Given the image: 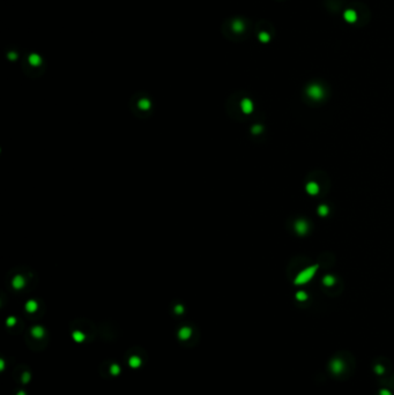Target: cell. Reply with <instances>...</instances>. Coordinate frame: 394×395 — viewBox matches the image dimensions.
Instances as JSON below:
<instances>
[{
    "label": "cell",
    "mask_w": 394,
    "mask_h": 395,
    "mask_svg": "<svg viewBox=\"0 0 394 395\" xmlns=\"http://www.w3.org/2000/svg\"><path fill=\"white\" fill-rule=\"evenodd\" d=\"M330 370L334 374H340L345 371V363L341 359H333L330 363Z\"/></svg>",
    "instance_id": "obj_3"
},
{
    "label": "cell",
    "mask_w": 394,
    "mask_h": 395,
    "mask_svg": "<svg viewBox=\"0 0 394 395\" xmlns=\"http://www.w3.org/2000/svg\"><path fill=\"white\" fill-rule=\"evenodd\" d=\"M343 19L348 23H354L357 21V13L354 9H347L343 13Z\"/></svg>",
    "instance_id": "obj_5"
},
{
    "label": "cell",
    "mask_w": 394,
    "mask_h": 395,
    "mask_svg": "<svg viewBox=\"0 0 394 395\" xmlns=\"http://www.w3.org/2000/svg\"><path fill=\"white\" fill-rule=\"evenodd\" d=\"M306 92L307 96L310 98L315 99V101L321 99L324 97V95H325V91H324L321 86H319V84H311V86H309L306 89Z\"/></svg>",
    "instance_id": "obj_2"
},
{
    "label": "cell",
    "mask_w": 394,
    "mask_h": 395,
    "mask_svg": "<svg viewBox=\"0 0 394 395\" xmlns=\"http://www.w3.org/2000/svg\"><path fill=\"white\" fill-rule=\"evenodd\" d=\"M322 283L326 287H332V285L335 283V278L332 276V275H325L324 278H322Z\"/></svg>",
    "instance_id": "obj_8"
},
{
    "label": "cell",
    "mask_w": 394,
    "mask_h": 395,
    "mask_svg": "<svg viewBox=\"0 0 394 395\" xmlns=\"http://www.w3.org/2000/svg\"><path fill=\"white\" fill-rule=\"evenodd\" d=\"M242 108H243V111H244L245 113H250L251 111H252V109H253V105H252L250 99H244L242 102Z\"/></svg>",
    "instance_id": "obj_7"
},
{
    "label": "cell",
    "mask_w": 394,
    "mask_h": 395,
    "mask_svg": "<svg viewBox=\"0 0 394 395\" xmlns=\"http://www.w3.org/2000/svg\"><path fill=\"white\" fill-rule=\"evenodd\" d=\"M305 188H306V192L310 194V195H316V194H318V192H319L318 184H317V182H307L306 187H305Z\"/></svg>",
    "instance_id": "obj_6"
},
{
    "label": "cell",
    "mask_w": 394,
    "mask_h": 395,
    "mask_svg": "<svg viewBox=\"0 0 394 395\" xmlns=\"http://www.w3.org/2000/svg\"><path fill=\"white\" fill-rule=\"evenodd\" d=\"M296 299L300 300V302H304V300L307 299V293L304 292V291H298V292L296 293Z\"/></svg>",
    "instance_id": "obj_10"
},
{
    "label": "cell",
    "mask_w": 394,
    "mask_h": 395,
    "mask_svg": "<svg viewBox=\"0 0 394 395\" xmlns=\"http://www.w3.org/2000/svg\"><path fill=\"white\" fill-rule=\"evenodd\" d=\"M295 230L298 235L303 236L309 231V224L306 221L304 220H297L295 223Z\"/></svg>",
    "instance_id": "obj_4"
},
{
    "label": "cell",
    "mask_w": 394,
    "mask_h": 395,
    "mask_svg": "<svg viewBox=\"0 0 394 395\" xmlns=\"http://www.w3.org/2000/svg\"><path fill=\"white\" fill-rule=\"evenodd\" d=\"M260 39H261L262 42H268L269 41V36L266 32H261L260 34Z\"/></svg>",
    "instance_id": "obj_12"
},
{
    "label": "cell",
    "mask_w": 394,
    "mask_h": 395,
    "mask_svg": "<svg viewBox=\"0 0 394 395\" xmlns=\"http://www.w3.org/2000/svg\"><path fill=\"white\" fill-rule=\"evenodd\" d=\"M375 372L377 373V374H379V376H380V374H384V373H385V368H384L383 365L377 364L375 366Z\"/></svg>",
    "instance_id": "obj_11"
},
{
    "label": "cell",
    "mask_w": 394,
    "mask_h": 395,
    "mask_svg": "<svg viewBox=\"0 0 394 395\" xmlns=\"http://www.w3.org/2000/svg\"><path fill=\"white\" fill-rule=\"evenodd\" d=\"M318 269V265H315V266H310L305 268L304 270H302L297 276H296L295 281H294V284L296 285H302V284H305L307 282L310 281L311 278L315 276L316 272Z\"/></svg>",
    "instance_id": "obj_1"
},
{
    "label": "cell",
    "mask_w": 394,
    "mask_h": 395,
    "mask_svg": "<svg viewBox=\"0 0 394 395\" xmlns=\"http://www.w3.org/2000/svg\"><path fill=\"white\" fill-rule=\"evenodd\" d=\"M328 213H330V208H328L326 205H320L318 207V214L320 215V216L325 217V216L328 215Z\"/></svg>",
    "instance_id": "obj_9"
},
{
    "label": "cell",
    "mask_w": 394,
    "mask_h": 395,
    "mask_svg": "<svg viewBox=\"0 0 394 395\" xmlns=\"http://www.w3.org/2000/svg\"><path fill=\"white\" fill-rule=\"evenodd\" d=\"M253 132H254V133H257V134L260 133V132H261V126H259V125L254 126V127H253Z\"/></svg>",
    "instance_id": "obj_14"
},
{
    "label": "cell",
    "mask_w": 394,
    "mask_h": 395,
    "mask_svg": "<svg viewBox=\"0 0 394 395\" xmlns=\"http://www.w3.org/2000/svg\"><path fill=\"white\" fill-rule=\"evenodd\" d=\"M379 395H392V393H391V391H388V389H380Z\"/></svg>",
    "instance_id": "obj_13"
}]
</instances>
